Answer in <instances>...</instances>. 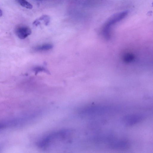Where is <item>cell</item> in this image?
I'll return each mask as SVG.
<instances>
[{
  "mask_svg": "<svg viewBox=\"0 0 153 153\" xmlns=\"http://www.w3.org/2000/svg\"><path fill=\"white\" fill-rule=\"evenodd\" d=\"M53 48V45L49 44H46L37 46L35 48V50L38 51L48 50Z\"/></svg>",
  "mask_w": 153,
  "mask_h": 153,
  "instance_id": "3",
  "label": "cell"
},
{
  "mask_svg": "<svg viewBox=\"0 0 153 153\" xmlns=\"http://www.w3.org/2000/svg\"><path fill=\"white\" fill-rule=\"evenodd\" d=\"M36 0L41 1V0Z\"/></svg>",
  "mask_w": 153,
  "mask_h": 153,
  "instance_id": "8",
  "label": "cell"
},
{
  "mask_svg": "<svg viewBox=\"0 0 153 153\" xmlns=\"http://www.w3.org/2000/svg\"><path fill=\"white\" fill-rule=\"evenodd\" d=\"M17 2L22 6L28 9L33 8L32 5L26 0H16Z\"/></svg>",
  "mask_w": 153,
  "mask_h": 153,
  "instance_id": "4",
  "label": "cell"
},
{
  "mask_svg": "<svg viewBox=\"0 0 153 153\" xmlns=\"http://www.w3.org/2000/svg\"><path fill=\"white\" fill-rule=\"evenodd\" d=\"M2 10L0 9V17H1L2 16Z\"/></svg>",
  "mask_w": 153,
  "mask_h": 153,
  "instance_id": "7",
  "label": "cell"
},
{
  "mask_svg": "<svg viewBox=\"0 0 153 153\" xmlns=\"http://www.w3.org/2000/svg\"><path fill=\"white\" fill-rule=\"evenodd\" d=\"M34 71L36 74H37L40 71H47L44 68L38 67L35 68L34 69Z\"/></svg>",
  "mask_w": 153,
  "mask_h": 153,
  "instance_id": "6",
  "label": "cell"
},
{
  "mask_svg": "<svg viewBox=\"0 0 153 153\" xmlns=\"http://www.w3.org/2000/svg\"><path fill=\"white\" fill-rule=\"evenodd\" d=\"M15 31L16 35L21 39H25L31 33V30L29 27L23 25L16 27Z\"/></svg>",
  "mask_w": 153,
  "mask_h": 153,
  "instance_id": "2",
  "label": "cell"
},
{
  "mask_svg": "<svg viewBox=\"0 0 153 153\" xmlns=\"http://www.w3.org/2000/svg\"><path fill=\"white\" fill-rule=\"evenodd\" d=\"M128 13L127 11H124L115 14L109 18L103 29V34L105 37L107 39L110 37L111 26L125 18L128 15Z\"/></svg>",
  "mask_w": 153,
  "mask_h": 153,
  "instance_id": "1",
  "label": "cell"
},
{
  "mask_svg": "<svg viewBox=\"0 0 153 153\" xmlns=\"http://www.w3.org/2000/svg\"><path fill=\"white\" fill-rule=\"evenodd\" d=\"M50 17L47 15H43L38 19L39 21H43L46 25H47L50 21Z\"/></svg>",
  "mask_w": 153,
  "mask_h": 153,
  "instance_id": "5",
  "label": "cell"
}]
</instances>
